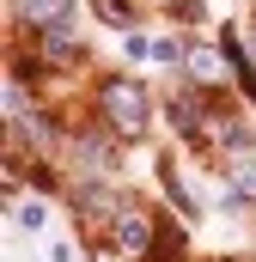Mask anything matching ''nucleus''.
Here are the masks:
<instances>
[{
    "label": "nucleus",
    "mask_w": 256,
    "mask_h": 262,
    "mask_svg": "<svg viewBox=\"0 0 256 262\" xmlns=\"http://www.w3.org/2000/svg\"><path fill=\"white\" fill-rule=\"evenodd\" d=\"M98 122L116 140H146V128H153V92L134 73H110L98 85Z\"/></svg>",
    "instance_id": "nucleus-1"
},
{
    "label": "nucleus",
    "mask_w": 256,
    "mask_h": 262,
    "mask_svg": "<svg viewBox=\"0 0 256 262\" xmlns=\"http://www.w3.org/2000/svg\"><path fill=\"white\" fill-rule=\"evenodd\" d=\"M153 244H159V213L140 207V201H122V213L110 220V250L140 262V256H153Z\"/></svg>",
    "instance_id": "nucleus-2"
},
{
    "label": "nucleus",
    "mask_w": 256,
    "mask_h": 262,
    "mask_svg": "<svg viewBox=\"0 0 256 262\" xmlns=\"http://www.w3.org/2000/svg\"><path fill=\"white\" fill-rule=\"evenodd\" d=\"M73 159H79V171H92V177H110L116 171V146H110V128L98 122V128H86L73 140Z\"/></svg>",
    "instance_id": "nucleus-3"
},
{
    "label": "nucleus",
    "mask_w": 256,
    "mask_h": 262,
    "mask_svg": "<svg viewBox=\"0 0 256 262\" xmlns=\"http://www.w3.org/2000/svg\"><path fill=\"white\" fill-rule=\"evenodd\" d=\"M18 25L31 31H55V25H73V0H12Z\"/></svg>",
    "instance_id": "nucleus-4"
},
{
    "label": "nucleus",
    "mask_w": 256,
    "mask_h": 262,
    "mask_svg": "<svg viewBox=\"0 0 256 262\" xmlns=\"http://www.w3.org/2000/svg\"><path fill=\"white\" fill-rule=\"evenodd\" d=\"M226 207L238 213V207H256V159L250 152H238L232 165H226Z\"/></svg>",
    "instance_id": "nucleus-5"
},
{
    "label": "nucleus",
    "mask_w": 256,
    "mask_h": 262,
    "mask_svg": "<svg viewBox=\"0 0 256 262\" xmlns=\"http://www.w3.org/2000/svg\"><path fill=\"white\" fill-rule=\"evenodd\" d=\"M159 189L171 195V213H177V220H195V195L183 189V177H177V165H171V159H159Z\"/></svg>",
    "instance_id": "nucleus-6"
},
{
    "label": "nucleus",
    "mask_w": 256,
    "mask_h": 262,
    "mask_svg": "<svg viewBox=\"0 0 256 262\" xmlns=\"http://www.w3.org/2000/svg\"><path fill=\"white\" fill-rule=\"evenodd\" d=\"M37 37H43V61H79V37H73V25L37 31Z\"/></svg>",
    "instance_id": "nucleus-7"
},
{
    "label": "nucleus",
    "mask_w": 256,
    "mask_h": 262,
    "mask_svg": "<svg viewBox=\"0 0 256 262\" xmlns=\"http://www.w3.org/2000/svg\"><path fill=\"white\" fill-rule=\"evenodd\" d=\"M92 6H98V18L116 25V31H134V25H140V12H134L128 0H92Z\"/></svg>",
    "instance_id": "nucleus-8"
},
{
    "label": "nucleus",
    "mask_w": 256,
    "mask_h": 262,
    "mask_svg": "<svg viewBox=\"0 0 256 262\" xmlns=\"http://www.w3.org/2000/svg\"><path fill=\"white\" fill-rule=\"evenodd\" d=\"M153 61L159 67H183L189 61V43L183 37H153Z\"/></svg>",
    "instance_id": "nucleus-9"
},
{
    "label": "nucleus",
    "mask_w": 256,
    "mask_h": 262,
    "mask_svg": "<svg viewBox=\"0 0 256 262\" xmlns=\"http://www.w3.org/2000/svg\"><path fill=\"white\" fill-rule=\"evenodd\" d=\"M43 220H49V207H43V201H25V207H18V226H25V232H37Z\"/></svg>",
    "instance_id": "nucleus-10"
},
{
    "label": "nucleus",
    "mask_w": 256,
    "mask_h": 262,
    "mask_svg": "<svg viewBox=\"0 0 256 262\" xmlns=\"http://www.w3.org/2000/svg\"><path fill=\"white\" fill-rule=\"evenodd\" d=\"M49 262H73V244H61V238H55V244H49Z\"/></svg>",
    "instance_id": "nucleus-11"
},
{
    "label": "nucleus",
    "mask_w": 256,
    "mask_h": 262,
    "mask_svg": "<svg viewBox=\"0 0 256 262\" xmlns=\"http://www.w3.org/2000/svg\"><path fill=\"white\" fill-rule=\"evenodd\" d=\"M244 98H250V104H256V73H250V79H244Z\"/></svg>",
    "instance_id": "nucleus-12"
},
{
    "label": "nucleus",
    "mask_w": 256,
    "mask_h": 262,
    "mask_svg": "<svg viewBox=\"0 0 256 262\" xmlns=\"http://www.w3.org/2000/svg\"><path fill=\"white\" fill-rule=\"evenodd\" d=\"M98 262H110V256H98Z\"/></svg>",
    "instance_id": "nucleus-13"
}]
</instances>
